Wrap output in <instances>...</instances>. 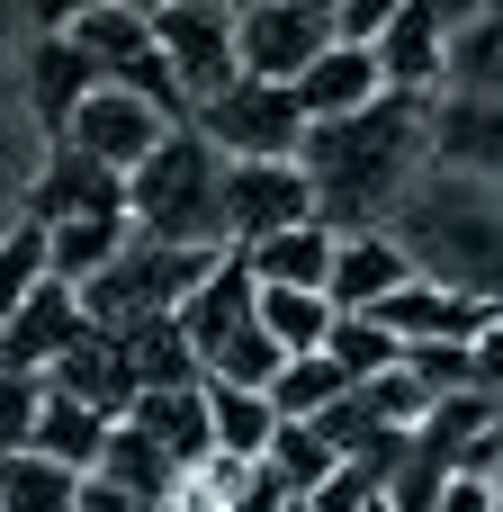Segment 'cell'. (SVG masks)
I'll return each instance as SVG.
<instances>
[{"label":"cell","mask_w":503,"mask_h":512,"mask_svg":"<svg viewBox=\"0 0 503 512\" xmlns=\"http://www.w3.org/2000/svg\"><path fill=\"white\" fill-rule=\"evenodd\" d=\"M0 512H81V477L36 450H0Z\"/></svg>","instance_id":"29"},{"label":"cell","mask_w":503,"mask_h":512,"mask_svg":"<svg viewBox=\"0 0 503 512\" xmlns=\"http://www.w3.org/2000/svg\"><path fill=\"white\" fill-rule=\"evenodd\" d=\"M324 360H333L351 387H369V378H387V369L405 360V342H396L378 315H333V333H324Z\"/></svg>","instance_id":"30"},{"label":"cell","mask_w":503,"mask_h":512,"mask_svg":"<svg viewBox=\"0 0 503 512\" xmlns=\"http://www.w3.org/2000/svg\"><path fill=\"white\" fill-rule=\"evenodd\" d=\"M441 512H503V504H495V486H486V477H450Z\"/></svg>","instance_id":"42"},{"label":"cell","mask_w":503,"mask_h":512,"mask_svg":"<svg viewBox=\"0 0 503 512\" xmlns=\"http://www.w3.org/2000/svg\"><path fill=\"white\" fill-rule=\"evenodd\" d=\"M90 333V315H81V288H63V279H45L9 324H0V369H27V378H45L72 342Z\"/></svg>","instance_id":"12"},{"label":"cell","mask_w":503,"mask_h":512,"mask_svg":"<svg viewBox=\"0 0 503 512\" xmlns=\"http://www.w3.org/2000/svg\"><path fill=\"white\" fill-rule=\"evenodd\" d=\"M135 243V225L126 216H81V225H45V279H63V288H90L117 252Z\"/></svg>","instance_id":"25"},{"label":"cell","mask_w":503,"mask_h":512,"mask_svg":"<svg viewBox=\"0 0 503 512\" xmlns=\"http://www.w3.org/2000/svg\"><path fill=\"white\" fill-rule=\"evenodd\" d=\"M81 512H171V504H144V495H126L108 477H81Z\"/></svg>","instance_id":"41"},{"label":"cell","mask_w":503,"mask_h":512,"mask_svg":"<svg viewBox=\"0 0 503 512\" xmlns=\"http://www.w3.org/2000/svg\"><path fill=\"white\" fill-rule=\"evenodd\" d=\"M180 477H198L207 459H216V423H207V387H153V396H135V414H126Z\"/></svg>","instance_id":"20"},{"label":"cell","mask_w":503,"mask_h":512,"mask_svg":"<svg viewBox=\"0 0 503 512\" xmlns=\"http://www.w3.org/2000/svg\"><path fill=\"white\" fill-rule=\"evenodd\" d=\"M126 225L144 243H180V252H225V153L198 126H171L144 171L126 180Z\"/></svg>","instance_id":"3"},{"label":"cell","mask_w":503,"mask_h":512,"mask_svg":"<svg viewBox=\"0 0 503 512\" xmlns=\"http://www.w3.org/2000/svg\"><path fill=\"white\" fill-rule=\"evenodd\" d=\"M252 315H261V333H270L288 360L324 351V333H333V297H324V288H261Z\"/></svg>","instance_id":"28"},{"label":"cell","mask_w":503,"mask_h":512,"mask_svg":"<svg viewBox=\"0 0 503 512\" xmlns=\"http://www.w3.org/2000/svg\"><path fill=\"white\" fill-rule=\"evenodd\" d=\"M432 108L423 99H378L360 117L306 126V180H315V225L324 234H387L405 189L432 171Z\"/></svg>","instance_id":"1"},{"label":"cell","mask_w":503,"mask_h":512,"mask_svg":"<svg viewBox=\"0 0 503 512\" xmlns=\"http://www.w3.org/2000/svg\"><path fill=\"white\" fill-rule=\"evenodd\" d=\"M225 9H270V0H225Z\"/></svg>","instance_id":"45"},{"label":"cell","mask_w":503,"mask_h":512,"mask_svg":"<svg viewBox=\"0 0 503 512\" xmlns=\"http://www.w3.org/2000/svg\"><path fill=\"white\" fill-rule=\"evenodd\" d=\"M90 9H108V0H27V36H63V27H81Z\"/></svg>","instance_id":"39"},{"label":"cell","mask_w":503,"mask_h":512,"mask_svg":"<svg viewBox=\"0 0 503 512\" xmlns=\"http://www.w3.org/2000/svg\"><path fill=\"white\" fill-rule=\"evenodd\" d=\"M378 495H387V477H378V468H351V459H342V468H333V477L306 495V512H369Z\"/></svg>","instance_id":"36"},{"label":"cell","mask_w":503,"mask_h":512,"mask_svg":"<svg viewBox=\"0 0 503 512\" xmlns=\"http://www.w3.org/2000/svg\"><path fill=\"white\" fill-rule=\"evenodd\" d=\"M153 45H162V63H171V81H180L189 117H198L216 90H234V81H243L234 9H225V0H180V9H162V18H153Z\"/></svg>","instance_id":"7"},{"label":"cell","mask_w":503,"mask_h":512,"mask_svg":"<svg viewBox=\"0 0 503 512\" xmlns=\"http://www.w3.org/2000/svg\"><path fill=\"white\" fill-rule=\"evenodd\" d=\"M468 396H486V405H503V324L468 342Z\"/></svg>","instance_id":"38"},{"label":"cell","mask_w":503,"mask_h":512,"mask_svg":"<svg viewBox=\"0 0 503 512\" xmlns=\"http://www.w3.org/2000/svg\"><path fill=\"white\" fill-rule=\"evenodd\" d=\"M288 225H315V180L306 162H225V252L270 243Z\"/></svg>","instance_id":"8"},{"label":"cell","mask_w":503,"mask_h":512,"mask_svg":"<svg viewBox=\"0 0 503 512\" xmlns=\"http://www.w3.org/2000/svg\"><path fill=\"white\" fill-rule=\"evenodd\" d=\"M36 414H45V378L0 369V450H27L36 441Z\"/></svg>","instance_id":"35"},{"label":"cell","mask_w":503,"mask_h":512,"mask_svg":"<svg viewBox=\"0 0 503 512\" xmlns=\"http://www.w3.org/2000/svg\"><path fill=\"white\" fill-rule=\"evenodd\" d=\"M369 512H396V504H387V495H378V504H369Z\"/></svg>","instance_id":"47"},{"label":"cell","mask_w":503,"mask_h":512,"mask_svg":"<svg viewBox=\"0 0 503 512\" xmlns=\"http://www.w3.org/2000/svg\"><path fill=\"white\" fill-rule=\"evenodd\" d=\"M324 45H333V0H270V9H234L243 81H297Z\"/></svg>","instance_id":"9"},{"label":"cell","mask_w":503,"mask_h":512,"mask_svg":"<svg viewBox=\"0 0 503 512\" xmlns=\"http://www.w3.org/2000/svg\"><path fill=\"white\" fill-rule=\"evenodd\" d=\"M117 351H126V369H135V387H144V396H153V387H207V369H198V351H189L180 315H144V324H126V333H117Z\"/></svg>","instance_id":"23"},{"label":"cell","mask_w":503,"mask_h":512,"mask_svg":"<svg viewBox=\"0 0 503 512\" xmlns=\"http://www.w3.org/2000/svg\"><path fill=\"white\" fill-rule=\"evenodd\" d=\"M162 135H171V117H162V108H144L135 90H90V108L72 117V135H63V144H81V153H90V162H108L117 180H135V171H144V153H153Z\"/></svg>","instance_id":"11"},{"label":"cell","mask_w":503,"mask_h":512,"mask_svg":"<svg viewBox=\"0 0 503 512\" xmlns=\"http://www.w3.org/2000/svg\"><path fill=\"white\" fill-rule=\"evenodd\" d=\"M396 288H414V261L396 252V234H333V315H378Z\"/></svg>","instance_id":"16"},{"label":"cell","mask_w":503,"mask_h":512,"mask_svg":"<svg viewBox=\"0 0 503 512\" xmlns=\"http://www.w3.org/2000/svg\"><path fill=\"white\" fill-rule=\"evenodd\" d=\"M495 324H503V306H495Z\"/></svg>","instance_id":"49"},{"label":"cell","mask_w":503,"mask_h":512,"mask_svg":"<svg viewBox=\"0 0 503 512\" xmlns=\"http://www.w3.org/2000/svg\"><path fill=\"white\" fill-rule=\"evenodd\" d=\"M396 18H405V0H333V36L342 45H378Z\"/></svg>","instance_id":"37"},{"label":"cell","mask_w":503,"mask_h":512,"mask_svg":"<svg viewBox=\"0 0 503 512\" xmlns=\"http://www.w3.org/2000/svg\"><path fill=\"white\" fill-rule=\"evenodd\" d=\"M45 387H54V396H72V405H90L99 423H126V414H135V396H144V387H135V369H126V351H117V333H81V342L45 369Z\"/></svg>","instance_id":"17"},{"label":"cell","mask_w":503,"mask_h":512,"mask_svg":"<svg viewBox=\"0 0 503 512\" xmlns=\"http://www.w3.org/2000/svg\"><path fill=\"white\" fill-rule=\"evenodd\" d=\"M486 18H503V0H486Z\"/></svg>","instance_id":"46"},{"label":"cell","mask_w":503,"mask_h":512,"mask_svg":"<svg viewBox=\"0 0 503 512\" xmlns=\"http://www.w3.org/2000/svg\"><path fill=\"white\" fill-rule=\"evenodd\" d=\"M234 261L252 270V288H324L333 279V234L324 225H288L270 243H243Z\"/></svg>","instance_id":"22"},{"label":"cell","mask_w":503,"mask_h":512,"mask_svg":"<svg viewBox=\"0 0 503 512\" xmlns=\"http://www.w3.org/2000/svg\"><path fill=\"white\" fill-rule=\"evenodd\" d=\"M261 468H270V477H279V486L306 504V495H315V486L342 468V450L324 441V423H279V441H270V459H261Z\"/></svg>","instance_id":"32"},{"label":"cell","mask_w":503,"mask_h":512,"mask_svg":"<svg viewBox=\"0 0 503 512\" xmlns=\"http://www.w3.org/2000/svg\"><path fill=\"white\" fill-rule=\"evenodd\" d=\"M279 512H306V504H279Z\"/></svg>","instance_id":"48"},{"label":"cell","mask_w":503,"mask_h":512,"mask_svg":"<svg viewBox=\"0 0 503 512\" xmlns=\"http://www.w3.org/2000/svg\"><path fill=\"white\" fill-rule=\"evenodd\" d=\"M252 297H261V288H252V270H243V261L225 252V261L207 270V288H198V297L180 306V333H189L198 369H207V351H216V342H234V333L252 324Z\"/></svg>","instance_id":"21"},{"label":"cell","mask_w":503,"mask_h":512,"mask_svg":"<svg viewBox=\"0 0 503 512\" xmlns=\"http://www.w3.org/2000/svg\"><path fill=\"white\" fill-rule=\"evenodd\" d=\"M126 9H144V18H162V9H180V0H126Z\"/></svg>","instance_id":"43"},{"label":"cell","mask_w":503,"mask_h":512,"mask_svg":"<svg viewBox=\"0 0 503 512\" xmlns=\"http://www.w3.org/2000/svg\"><path fill=\"white\" fill-rule=\"evenodd\" d=\"M36 459H54V468H72V477H90L99 468V450H108V423L90 414V405H72V396H54L45 387V414H36V441H27Z\"/></svg>","instance_id":"27"},{"label":"cell","mask_w":503,"mask_h":512,"mask_svg":"<svg viewBox=\"0 0 503 512\" xmlns=\"http://www.w3.org/2000/svg\"><path fill=\"white\" fill-rule=\"evenodd\" d=\"M486 486H495V504H503V459H495V477H486Z\"/></svg>","instance_id":"44"},{"label":"cell","mask_w":503,"mask_h":512,"mask_svg":"<svg viewBox=\"0 0 503 512\" xmlns=\"http://www.w3.org/2000/svg\"><path fill=\"white\" fill-rule=\"evenodd\" d=\"M288 90H297L306 126H333V117H360V108H378V99H387L378 54H369V45H342V36H333V45H324V54H315Z\"/></svg>","instance_id":"15"},{"label":"cell","mask_w":503,"mask_h":512,"mask_svg":"<svg viewBox=\"0 0 503 512\" xmlns=\"http://www.w3.org/2000/svg\"><path fill=\"white\" fill-rule=\"evenodd\" d=\"M369 54H378L387 99H423V108H432V99L450 90V36H441L432 18H414V0H405V18H396Z\"/></svg>","instance_id":"18"},{"label":"cell","mask_w":503,"mask_h":512,"mask_svg":"<svg viewBox=\"0 0 503 512\" xmlns=\"http://www.w3.org/2000/svg\"><path fill=\"white\" fill-rule=\"evenodd\" d=\"M207 423H216V459H234V468H261L279 441V405L252 387H225V378H207Z\"/></svg>","instance_id":"24"},{"label":"cell","mask_w":503,"mask_h":512,"mask_svg":"<svg viewBox=\"0 0 503 512\" xmlns=\"http://www.w3.org/2000/svg\"><path fill=\"white\" fill-rule=\"evenodd\" d=\"M396 252L414 261V279L459 288L477 306H503V180L468 171H423L396 207Z\"/></svg>","instance_id":"2"},{"label":"cell","mask_w":503,"mask_h":512,"mask_svg":"<svg viewBox=\"0 0 503 512\" xmlns=\"http://www.w3.org/2000/svg\"><path fill=\"white\" fill-rule=\"evenodd\" d=\"M414 18H432L441 36H468V27L486 18V0H414Z\"/></svg>","instance_id":"40"},{"label":"cell","mask_w":503,"mask_h":512,"mask_svg":"<svg viewBox=\"0 0 503 512\" xmlns=\"http://www.w3.org/2000/svg\"><path fill=\"white\" fill-rule=\"evenodd\" d=\"M189 126H198L225 162H297V153H306V108H297L288 81H234V90H216Z\"/></svg>","instance_id":"6"},{"label":"cell","mask_w":503,"mask_h":512,"mask_svg":"<svg viewBox=\"0 0 503 512\" xmlns=\"http://www.w3.org/2000/svg\"><path fill=\"white\" fill-rule=\"evenodd\" d=\"M351 396V378L324 360V351H306V360H288L279 369V387H270V405H279V423H324L333 405Z\"/></svg>","instance_id":"31"},{"label":"cell","mask_w":503,"mask_h":512,"mask_svg":"<svg viewBox=\"0 0 503 512\" xmlns=\"http://www.w3.org/2000/svg\"><path fill=\"white\" fill-rule=\"evenodd\" d=\"M90 477H108V486H126V495H144V504H180V486H189V477H180V468H171L135 423H108V450H99Z\"/></svg>","instance_id":"26"},{"label":"cell","mask_w":503,"mask_h":512,"mask_svg":"<svg viewBox=\"0 0 503 512\" xmlns=\"http://www.w3.org/2000/svg\"><path fill=\"white\" fill-rule=\"evenodd\" d=\"M432 171H468V180H503V108L495 99H432Z\"/></svg>","instance_id":"13"},{"label":"cell","mask_w":503,"mask_h":512,"mask_svg":"<svg viewBox=\"0 0 503 512\" xmlns=\"http://www.w3.org/2000/svg\"><path fill=\"white\" fill-rule=\"evenodd\" d=\"M378 324L414 351V342H477V333H495V306H477V297H459V288H432V279H414V288H396L387 306H378Z\"/></svg>","instance_id":"19"},{"label":"cell","mask_w":503,"mask_h":512,"mask_svg":"<svg viewBox=\"0 0 503 512\" xmlns=\"http://www.w3.org/2000/svg\"><path fill=\"white\" fill-rule=\"evenodd\" d=\"M90 90H99V72H90V54L72 36H27V117L54 144L72 135V117L90 108Z\"/></svg>","instance_id":"14"},{"label":"cell","mask_w":503,"mask_h":512,"mask_svg":"<svg viewBox=\"0 0 503 512\" xmlns=\"http://www.w3.org/2000/svg\"><path fill=\"white\" fill-rule=\"evenodd\" d=\"M450 90L503 108V18H477L468 36H450Z\"/></svg>","instance_id":"33"},{"label":"cell","mask_w":503,"mask_h":512,"mask_svg":"<svg viewBox=\"0 0 503 512\" xmlns=\"http://www.w3.org/2000/svg\"><path fill=\"white\" fill-rule=\"evenodd\" d=\"M225 252H180V243H126L90 288H81V315H90V333H126V324H144V315H180L198 288H207V270H216Z\"/></svg>","instance_id":"4"},{"label":"cell","mask_w":503,"mask_h":512,"mask_svg":"<svg viewBox=\"0 0 503 512\" xmlns=\"http://www.w3.org/2000/svg\"><path fill=\"white\" fill-rule=\"evenodd\" d=\"M27 216L36 225H81V216H126V180L108 162H90L81 144H45L36 180H27Z\"/></svg>","instance_id":"10"},{"label":"cell","mask_w":503,"mask_h":512,"mask_svg":"<svg viewBox=\"0 0 503 512\" xmlns=\"http://www.w3.org/2000/svg\"><path fill=\"white\" fill-rule=\"evenodd\" d=\"M63 36L90 54L99 90H135L144 108H162L171 126H189V99H180V81H171V63H162V45H153V18H144V9L108 0V9H90L81 27H63Z\"/></svg>","instance_id":"5"},{"label":"cell","mask_w":503,"mask_h":512,"mask_svg":"<svg viewBox=\"0 0 503 512\" xmlns=\"http://www.w3.org/2000/svg\"><path fill=\"white\" fill-rule=\"evenodd\" d=\"M36 288H45V225H36V216H18V225L0 234V324H9Z\"/></svg>","instance_id":"34"}]
</instances>
